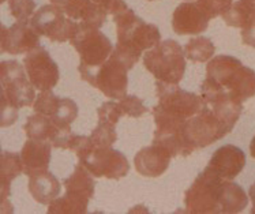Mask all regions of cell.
Listing matches in <instances>:
<instances>
[{"mask_svg": "<svg viewBox=\"0 0 255 214\" xmlns=\"http://www.w3.org/2000/svg\"><path fill=\"white\" fill-rule=\"evenodd\" d=\"M118 44L114 52L132 68L139 62L142 52L156 47L161 41V33L156 25L147 23L127 7L114 15Z\"/></svg>", "mask_w": 255, "mask_h": 214, "instance_id": "cell-1", "label": "cell"}, {"mask_svg": "<svg viewBox=\"0 0 255 214\" xmlns=\"http://www.w3.org/2000/svg\"><path fill=\"white\" fill-rule=\"evenodd\" d=\"M205 81L242 103L255 96V71L231 55L210 59Z\"/></svg>", "mask_w": 255, "mask_h": 214, "instance_id": "cell-2", "label": "cell"}, {"mask_svg": "<svg viewBox=\"0 0 255 214\" xmlns=\"http://www.w3.org/2000/svg\"><path fill=\"white\" fill-rule=\"evenodd\" d=\"M156 93L158 103L153 108L154 120L186 123L202 108L201 96L180 89L177 85L162 84L157 81Z\"/></svg>", "mask_w": 255, "mask_h": 214, "instance_id": "cell-3", "label": "cell"}, {"mask_svg": "<svg viewBox=\"0 0 255 214\" xmlns=\"http://www.w3.org/2000/svg\"><path fill=\"white\" fill-rule=\"evenodd\" d=\"M142 60L146 70L162 84L179 85L186 73L184 48L175 40L160 41Z\"/></svg>", "mask_w": 255, "mask_h": 214, "instance_id": "cell-4", "label": "cell"}, {"mask_svg": "<svg viewBox=\"0 0 255 214\" xmlns=\"http://www.w3.org/2000/svg\"><path fill=\"white\" fill-rule=\"evenodd\" d=\"M130 70L127 63L115 52L99 67H78L81 78L112 100H120L127 96Z\"/></svg>", "mask_w": 255, "mask_h": 214, "instance_id": "cell-5", "label": "cell"}, {"mask_svg": "<svg viewBox=\"0 0 255 214\" xmlns=\"http://www.w3.org/2000/svg\"><path fill=\"white\" fill-rule=\"evenodd\" d=\"M227 180L203 171L184 194L186 212L190 214L223 213Z\"/></svg>", "mask_w": 255, "mask_h": 214, "instance_id": "cell-6", "label": "cell"}, {"mask_svg": "<svg viewBox=\"0 0 255 214\" xmlns=\"http://www.w3.org/2000/svg\"><path fill=\"white\" fill-rule=\"evenodd\" d=\"M1 104L15 109L31 107L36 101L34 86L27 77L25 66L16 60H4L0 64Z\"/></svg>", "mask_w": 255, "mask_h": 214, "instance_id": "cell-7", "label": "cell"}, {"mask_svg": "<svg viewBox=\"0 0 255 214\" xmlns=\"http://www.w3.org/2000/svg\"><path fill=\"white\" fill-rule=\"evenodd\" d=\"M31 26L40 36L53 42L71 41L79 30L78 22L68 18L64 11L55 4H45L34 12L30 19Z\"/></svg>", "mask_w": 255, "mask_h": 214, "instance_id": "cell-8", "label": "cell"}, {"mask_svg": "<svg viewBox=\"0 0 255 214\" xmlns=\"http://www.w3.org/2000/svg\"><path fill=\"white\" fill-rule=\"evenodd\" d=\"M70 42L79 55V67L85 68H96L101 66L115 49L110 38L103 31H100V29L82 25H79V30Z\"/></svg>", "mask_w": 255, "mask_h": 214, "instance_id": "cell-9", "label": "cell"}, {"mask_svg": "<svg viewBox=\"0 0 255 214\" xmlns=\"http://www.w3.org/2000/svg\"><path fill=\"white\" fill-rule=\"evenodd\" d=\"M79 162L88 168L94 178H107L119 180L126 178L130 171V162L127 157L112 147H93L88 156Z\"/></svg>", "mask_w": 255, "mask_h": 214, "instance_id": "cell-10", "label": "cell"}, {"mask_svg": "<svg viewBox=\"0 0 255 214\" xmlns=\"http://www.w3.org/2000/svg\"><path fill=\"white\" fill-rule=\"evenodd\" d=\"M23 66L33 86L40 92L55 88L60 78L56 62L45 48L37 47L23 59Z\"/></svg>", "mask_w": 255, "mask_h": 214, "instance_id": "cell-11", "label": "cell"}, {"mask_svg": "<svg viewBox=\"0 0 255 214\" xmlns=\"http://www.w3.org/2000/svg\"><path fill=\"white\" fill-rule=\"evenodd\" d=\"M23 130L26 132L29 139L36 141L51 142L53 147L56 149H67L70 147V142L73 138L71 128H62L53 121L52 117L34 113L27 117L26 124L23 125Z\"/></svg>", "mask_w": 255, "mask_h": 214, "instance_id": "cell-12", "label": "cell"}, {"mask_svg": "<svg viewBox=\"0 0 255 214\" xmlns=\"http://www.w3.org/2000/svg\"><path fill=\"white\" fill-rule=\"evenodd\" d=\"M40 47V34L29 22H15L11 26H1L0 52L23 55Z\"/></svg>", "mask_w": 255, "mask_h": 214, "instance_id": "cell-13", "label": "cell"}, {"mask_svg": "<svg viewBox=\"0 0 255 214\" xmlns=\"http://www.w3.org/2000/svg\"><path fill=\"white\" fill-rule=\"evenodd\" d=\"M245 165V152L235 145H224L213 153L205 171L223 180H234L243 171Z\"/></svg>", "mask_w": 255, "mask_h": 214, "instance_id": "cell-14", "label": "cell"}, {"mask_svg": "<svg viewBox=\"0 0 255 214\" xmlns=\"http://www.w3.org/2000/svg\"><path fill=\"white\" fill-rule=\"evenodd\" d=\"M210 18L198 3L184 1L176 7L172 15V29L179 36L201 34L209 27Z\"/></svg>", "mask_w": 255, "mask_h": 214, "instance_id": "cell-15", "label": "cell"}, {"mask_svg": "<svg viewBox=\"0 0 255 214\" xmlns=\"http://www.w3.org/2000/svg\"><path fill=\"white\" fill-rule=\"evenodd\" d=\"M223 18L228 26L240 27L245 45L255 48V0H238Z\"/></svg>", "mask_w": 255, "mask_h": 214, "instance_id": "cell-16", "label": "cell"}, {"mask_svg": "<svg viewBox=\"0 0 255 214\" xmlns=\"http://www.w3.org/2000/svg\"><path fill=\"white\" fill-rule=\"evenodd\" d=\"M172 153L158 143H151L136 153L134 158L136 172L145 178H158L167 171L172 160Z\"/></svg>", "mask_w": 255, "mask_h": 214, "instance_id": "cell-17", "label": "cell"}, {"mask_svg": "<svg viewBox=\"0 0 255 214\" xmlns=\"http://www.w3.org/2000/svg\"><path fill=\"white\" fill-rule=\"evenodd\" d=\"M63 184L66 187V197L78 204L81 208L88 210L89 201L93 198L96 182L93 175L89 172V169L79 162L75 167L74 172L63 180Z\"/></svg>", "mask_w": 255, "mask_h": 214, "instance_id": "cell-18", "label": "cell"}, {"mask_svg": "<svg viewBox=\"0 0 255 214\" xmlns=\"http://www.w3.org/2000/svg\"><path fill=\"white\" fill-rule=\"evenodd\" d=\"M19 154L23 164V173L30 178L33 175L48 171L52 156V143L27 139Z\"/></svg>", "mask_w": 255, "mask_h": 214, "instance_id": "cell-19", "label": "cell"}, {"mask_svg": "<svg viewBox=\"0 0 255 214\" xmlns=\"http://www.w3.org/2000/svg\"><path fill=\"white\" fill-rule=\"evenodd\" d=\"M64 14L79 25L100 29L107 22V11L93 0H73L64 8Z\"/></svg>", "mask_w": 255, "mask_h": 214, "instance_id": "cell-20", "label": "cell"}, {"mask_svg": "<svg viewBox=\"0 0 255 214\" xmlns=\"http://www.w3.org/2000/svg\"><path fill=\"white\" fill-rule=\"evenodd\" d=\"M60 190H62L60 182L49 171L37 173L29 178V193L38 204H52L59 197Z\"/></svg>", "mask_w": 255, "mask_h": 214, "instance_id": "cell-21", "label": "cell"}, {"mask_svg": "<svg viewBox=\"0 0 255 214\" xmlns=\"http://www.w3.org/2000/svg\"><path fill=\"white\" fill-rule=\"evenodd\" d=\"M23 172L21 154L10 152L1 153V197L5 198L10 195V184L15 178Z\"/></svg>", "mask_w": 255, "mask_h": 214, "instance_id": "cell-22", "label": "cell"}, {"mask_svg": "<svg viewBox=\"0 0 255 214\" xmlns=\"http://www.w3.org/2000/svg\"><path fill=\"white\" fill-rule=\"evenodd\" d=\"M216 53V47L210 38L203 36H198L191 38L184 47L186 59L194 63H206L213 58Z\"/></svg>", "mask_w": 255, "mask_h": 214, "instance_id": "cell-23", "label": "cell"}, {"mask_svg": "<svg viewBox=\"0 0 255 214\" xmlns=\"http://www.w3.org/2000/svg\"><path fill=\"white\" fill-rule=\"evenodd\" d=\"M60 104H62V97L55 96L51 90H44L37 96L36 101L33 104V109L37 113L55 117L60 108Z\"/></svg>", "mask_w": 255, "mask_h": 214, "instance_id": "cell-24", "label": "cell"}, {"mask_svg": "<svg viewBox=\"0 0 255 214\" xmlns=\"http://www.w3.org/2000/svg\"><path fill=\"white\" fill-rule=\"evenodd\" d=\"M90 141L94 147H111L118 141L116 125L99 121V125L90 134Z\"/></svg>", "mask_w": 255, "mask_h": 214, "instance_id": "cell-25", "label": "cell"}, {"mask_svg": "<svg viewBox=\"0 0 255 214\" xmlns=\"http://www.w3.org/2000/svg\"><path fill=\"white\" fill-rule=\"evenodd\" d=\"M10 14L16 22H29L34 15L36 1L34 0H8Z\"/></svg>", "mask_w": 255, "mask_h": 214, "instance_id": "cell-26", "label": "cell"}, {"mask_svg": "<svg viewBox=\"0 0 255 214\" xmlns=\"http://www.w3.org/2000/svg\"><path fill=\"white\" fill-rule=\"evenodd\" d=\"M97 115H99V121L116 125L125 116V113L122 110L119 101H107L97 109Z\"/></svg>", "mask_w": 255, "mask_h": 214, "instance_id": "cell-27", "label": "cell"}, {"mask_svg": "<svg viewBox=\"0 0 255 214\" xmlns=\"http://www.w3.org/2000/svg\"><path fill=\"white\" fill-rule=\"evenodd\" d=\"M119 104L122 107V110L125 116H130V117H141L147 112V108L143 104L141 99H138L136 96H125L123 99L119 100Z\"/></svg>", "mask_w": 255, "mask_h": 214, "instance_id": "cell-28", "label": "cell"}, {"mask_svg": "<svg viewBox=\"0 0 255 214\" xmlns=\"http://www.w3.org/2000/svg\"><path fill=\"white\" fill-rule=\"evenodd\" d=\"M198 4L208 14L209 18L213 19L228 12L234 4V0H198Z\"/></svg>", "mask_w": 255, "mask_h": 214, "instance_id": "cell-29", "label": "cell"}, {"mask_svg": "<svg viewBox=\"0 0 255 214\" xmlns=\"http://www.w3.org/2000/svg\"><path fill=\"white\" fill-rule=\"evenodd\" d=\"M93 1L101 5L107 11V14H112V15H116L118 12L128 7L125 3V0H93Z\"/></svg>", "mask_w": 255, "mask_h": 214, "instance_id": "cell-30", "label": "cell"}, {"mask_svg": "<svg viewBox=\"0 0 255 214\" xmlns=\"http://www.w3.org/2000/svg\"><path fill=\"white\" fill-rule=\"evenodd\" d=\"M71 1H73V0H51V3H52V4L60 7L62 10H64V8L71 3Z\"/></svg>", "mask_w": 255, "mask_h": 214, "instance_id": "cell-31", "label": "cell"}, {"mask_svg": "<svg viewBox=\"0 0 255 214\" xmlns=\"http://www.w3.org/2000/svg\"><path fill=\"white\" fill-rule=\"evenodd\" d=\"M249 194H250V198H251V201H253V209H251V213L255 214V183L250 187V191H249Z\"/></svg>", "mask_w": 255, "mask_h": 214, "instance_id": "cell-32", "label": "cell"}, {"mask_svg": "<svg viewBox=\"0 0 255 214\" xmlns=\"http://www.w3.org/2000/svg\"><path fill=\"white\" fill-rule=\"evenodd\" d=\"M250 154L253 158H255V135L254 138L251 139V143H250Z\"/></svg>", "mask_w": 255, "mask_h": 214, "instance_id": "cell-33", "label": "cell"}, {"mask_svg": "<svg viewBox=\"0 0 255 214\" xmlns=\"http://www.w3.org/2000/svg\"><path fill=\"white\" fill-rule=\"evenodd\" d=\"M0 1H1V3H4V1H5V0H0Z\"/></svg>", "mask_w": 255, "mask_h": 214, "instance_id": "cell-34", "label": "cell"}, {"mask_svg": "<svg viewBox=\"0 0 255 214\" xmlns=\"http://www.w3.org/2000/svg\"><path fill=\"white\" fill-rule=\"evenodd\" d=\"M149 1H154V0H149Z\"/></svg>", "mask_w": 255, "mask_h": 214, "instance_id": "cell-35", "label": "cell"}]
</instances>
